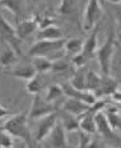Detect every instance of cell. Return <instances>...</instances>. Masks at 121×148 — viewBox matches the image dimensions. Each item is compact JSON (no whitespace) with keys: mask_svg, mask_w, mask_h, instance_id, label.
Segmentation results:
<instances>
[{"mask_svg":"<svg viewBox=\"0 0 121 148\" xmlns=\"http://www.w3.org/2000/svg\"><path fill=\"white\" fill-rule=\"evenodd\" d=\"M96 114L97 112L91 111V107H89V110L80 116L79 118V130L84 132V133L89 134V135L97 134V128H96V120H94Z\"/></svg>","mask_w":121,"mask_h":148,"instance_id":"14","label":"cell"},{"mask_svg":"<svg viewBox=\"0 0 121 148\" xmlns=\"http://www.w3.org/2000/svg\"><path fill=\"white\" fill-rule=\"evenodd\" d=\"M111 97H112V100L115 101V102L121 103V92L120 91H116L115 93H112L111 95Z\"/></svg>","mask_w":121,"mask_h":148,"instance_id":"35","label":"cell"},{"mask_svg":"<svg viewBox=\"0 0 121 148\" xmlns=\"http://www.w3.org/2000/svg\"><path fill=\"white\" fill-rule=\"evenodd\" d=\"M68 65H69V64H68L66 61L61 60V59L55 60L54 64H52V70H54V72H61V70H65V69H66Z\"/></svg>","mask_w":121,"mask_h":148,"instance_id":"32","label":"cell"},{"mask_svg":"<svg viewBox=\"0 0 121 148\" xmlns=\"http://www.w3.org/2000/svg\"><path fill=\"white\" fill-rule=\"evenodd\" d=\"M106 148H116V147H106Z\"/></svg>","mask_w":121,"mask_h":148,"instance_id":"39","label":"cell"},{"mask_svg":"<svg viewBox=\"0 0 121 148\" xmlns=\"http://www.w3.org/2000/svg\"><path fill=\"white\" fill-rule=\"evenodd\" d=\"M5 132H8L12 137L19 138L26 144L32 143L33 137L31 134V129L28 126V111H23L19 114H14L12 118H9L1 126ZM36 143V142H35Z\"/></svg>","mask_w":121,"mask_h":148,"instance_id":"1","label":"cell"},{"mask_svg":"<svg viewBox=\"0 0 121 148\" xmlns=\"http://www.w3.org/2000/svg\"><path fill=\"white\" fill-rule=\"evenodd\" d=\"M42 89V86H41V81H40L38 77H33L32 79H29V81H27L26 83V91L28 92L29 95H40V92H41Z\"/></svg>","mask_w":121,"mask_h":148,"instance_id":"26","label":"cell"},{"mask_svg":"<svg viewBox=\"0 0 121 148\" xmlns=\"http://www.w3.org/2000/svg\"><path fill=\"white\" fill-rule=\"evenodd\" d=\"M33 65V68L36 69L37 74L40 73H47L52 70V64H54V61L51 59H49V58H45V56H36V58H32V63H31Z\"/></svg>","mask_w":121,"mask_h":148,"instance_id":"20","label":"cell"},{"mask_svg":"<svg viewBox=\"0 0 121 148\" xmlns=\"http://www.w3.org/2000/svg\"><path fill=\"white\" fill-rule=\"evenodd\" d=\"M108 3H111V4H120L121 0H107Z\"/></svg>","mask_w":121,"mask_h":148,"instance_id":"37","label":"cell"},{"mask_svg":"<svg viewBox=\"0 0 121 148\" xmlns=\"http://www.w3.org/2000/svg\"><path fill=\"white\" fill-rule=\"evenodd\" d=\"M92 139V135L84 133V132L79 130V144L78 148H87V146L89 144V142Z\"/></svg>","mask_w":121,"mask_h":148,"instance_id":"31","label":"cell"},{"mask_svg":"<svg viewBox=\"0 0 121 148\" xmlns=\"http://www.w3.org/2000/svg\"><path fill=\"white\" fill-rule=\"evenodd\" d=\"M94 120H96V128H97V134H100L102 138L105 139H117L115 130L110 126V123L106 118V114L103 111H98L94 115Z\"/></svg>","mask_w":121,"mask_h":148,"instance_id":"9","label":"cell"},{"mask_svg":"<svg viewBox=\"0 0 121 148\" xmlns=\"http://www.w3.org/2000/svg\"><path fill=\"white\" fill-rule=\"evenodd\" d=\"M18 60H19L18 52L9 44L5 45L3 47V50L0 51V66H3V68L13 66L18 63Z\"/></svg>","mask_w":121,"mask_h":148,"instance_id":"15","label":"cell"},{"mask_svg":"<svg viewBox=\"0 0 121 148\" xmlns=\"http://www.w3.org/2000/svg\"><path fill=\"white\" fill-rule=\"evenodd\" d=\"M9 74L18 79H22V81L27 82V81H29V79H32L33 77H36L37 72L35 68H33L32 64H26V65L17 66V68H14V69H12L10 72H9Z\"/></svg>","mask_w":121,"mask_h":148,"instance_id":"18","label":"cell"},{"mask_svg":"<svg viewBox=\"0 0 121 148\" xmlns=\"http://www.w3.org/2000/svg\"><path fill=\"white\" fill-rule=\"evenodd\" d=\"M70 84L77 89H82V91H87L85 88V74L83 73H77L70 81Z\"/></svg>","mask_w":121,"mask_h":148,"instance_id":"28","label":"cell"},{"mask_svg":"<svg viewBox=\"0 0 121 148\" xmlns=\"http://www.w3.org/2000/svg\"><path fill=\"white\" fill-rule=\"evenodd\" d=\"M54 112H56V107L54 105L47 102L45 98L41 97V95L33 96L32 103H31V107L28 110V119L38 120Z\"/></svg>","mask_w":121,"mask_h":148,"instance_id":"5","label":"cell"},{"mask_svg":"<svg viewBox=\"0 0 121 148\" xmlns=\"http://www.w3.org/2000/svg\"><path fill=\"white\" fill-rule=\"evenodd\" d=\"M113 50H115V33L113 29L111 28L105 42L102 44V46L97 49V52H96V58H97L98 64H100L102 75H110Z\"/></svg>","mask_w":121,"mask_h":148,"instance_id":"3","label":"cell"},{"mask_svg":"<svg viewBox=\"0 0 121 148\" xmlns=\"http://www.w3.org/2000/svg\"><path fill=\"white\" fill-rule=\"evenodd\" d=\"M59 38H63V29L59 28L55 24H50V26L43 27V28L40 29V32L37 33L36 41H40V40H59Z\"/></svg>","mask_w":121,"mask_h":148,"instance_id":"19","label":"cell"},{"mask_svg":"<svg viewBox=\"0 0 121 148\" xmlns=\"http://www.w3.org/2000/svg\"><path fill=\"white\" fill-rule=\"evenodd\" d=\"M101 82H102V75L97 74L96 72H93V70H89V72L85 74V88H87V91L96 93V92L98 91V88H100Z\"/></svg>","mask_w":121,"mask_h":148,"instance_id":"21","label":"cell"},{"mask_svg":"<svg viewBox=\"0 0 121 148\" xmlns=\"http://www.w3.org/2000/svg\"><path fill=\"white\" fill-rule=\"evenodd\" d=\"M105 114H106V118L108 120V123H110L111 128H112L115 132L116 130L121 132V116L119 115V112H117V109L107 106V110L105 111Z\"/></svg>","mask_w":121,"mask_h":148,"instance_id":"23","label":"cell"},{"mask_svg":"<svg viewBox=\"0 0 121 148\" xmlns=\"http://www.w3.org/2000/svg\"><path fill=\"white\" fill-rule=\"evenodd\" d=\"M83 44H84V41H83L82 38H78V37L69 38V40H66V42H65L64 51L66 52V54H70L71 56H74V55L82 52Z\"/></svg>","mask_w":121,"mask_h":148,"instance_id":"22","label":"cell"},{"mask_svg":"<svg viewBox=\"0 0 121 148\" xmlns=\"http://www.w3.org/2000/svg\"><path fill=\"white\" fill-rule=\"evenodd\" d=\"M74 8V0H63L60 8H59V12L60 14H70L73 12Z\"/></svg>","mask_w":121,"mask_h":148,"instance_id":"30","label":"cell"},{"mask_svg":"<svg viewBox=\"0 0 121 148\" xmlns=\"http://www.w3.org/2000/svg\"><path fill=\"white\" fill-rule=\"evenodd\" d=\"M65 42H66V40L64 37L59 40H40V41H36L29 47L28 56H45L50 59L52 54H59L60 51H64Z\"/></svg>","mask_w":121,"mask_h":148,"instance_id":"2","label":"cell"},{"mask_svg":"<svg viewBox=\"0 0 121 148\" xmlns=\"http://www.w3.org/2000/svg\"><path fill=\"white\" fill-rule=\"evenodd\" d=\"M40 23H38V19L35 17V18H28V19H23L21 22H18V24L14 27L15 28V33H17V37L21 40H26L35 33L37 28H38Z\"/></svg>","mask_w":121,"mask_h":148,"instance_id":"11","label":"cell"},{"mask_svg":"<svg viewBox=\"0 0 121 148\" xmlns=\"http://www.w3.org/2000/svg\"><path fill=\"white\" fill-rule=\"evenodd\" d=\"M12 148H28V147H27V144L23 142V143L19 144V146H17V144H15V146H14V147H12Z\"/></svg>","mask_w":121,"mask_h":148,"instance_id":"36","label":"cell"},{"mask_svg":"<svg viewBox=\"0 0 121 148\" xmlns=\"http://www.w3.org/2000/svg\"><path fill=\"white\" fill-rule=\"evenodd\" d=\"M116 91H117V82L113 81L112 78H110V75H102L101 86L94 95L98 98L100 96H111Z\"/></svg>","mask_w":121,"mask_h":148,"instance_id":"16","label":"cell"},{"mask_svg":"<svg viewBox=\"0 0 121 148\" xmlns=\"http://www.w3.org/2000/svg\"><path fill=\"white\" fill-rule=\"evenodd\" d=\"M87 148H103V147H102V144H101L100 140H97V139H94V138H92L91 142H89V144L87 146Z\"/></svg>","mask_w":121,"mask_h":148,"instance_id":"34","label":"cell"},{"mask_svg":"<svg viewBox=\"0 0 121 148\" xmlns=\"http://www.w3.org/2000/svg\"><path fill=\"white\" fill-rule=\"evenodd\" d=\"M7 115H14L13 112H12L9 109H7L5 106H3L1 103H0V118H4V116Z\"/></svg>","mask_w":121,"mask_h":148,"instance_id":"33","label":"cell"},{"mask_svg":"<svg viewBox=\"0 0 121 148\" xmlns=\"http://www.w3.org/2000/svg\"><path fill=\"white\" fill-rule=\"evenodd\" d=\"M0 37H1L3 41H5L7 44H9L15 51L18 52V47H17V42L21 41L17 37L15 33V28L10 26V23L5 19L4 17L0 13Z\"/></svg>","mask_w":121,"mask_h":148,"instance_id":"10","label":"cell"},{"mask_svg":"<svg viewBox=\"0 0 121 148\" xmlns=\"http://www.w3.org/2000/svg\"><path fill=\"white\" fill-rule=\"evenodd\" d=\"M27 147H28V148H37V147H36V144H35V142H32V143L27 144Z\"/></svg>","mask_w":121,"mask_h":148,"instance_id":"38","label":"cell"},{"mask_svg":"<svg viewBox=\"0 0 121 148\" xmlns=\"http://www.w3.org/2000/svg\"><path fill=\"white\" fill-rule=\"evenodd\" d=\"M59 121L61 123V125H63V128L65 129L66 133L79 132V119L77 116H73L61 110V115L59 116Z\"/></svg>","mask_w":121,"mask_h":148,"instance_id":"17","label":"cell"},{"mask_svg":"<svg viewBox=\"0 0 121 148\" xmlns=\"http://www.w3.org/2000/svg\"><path fill=\"white\" fill-rule=\"evenodd\" d=\"M14 146V137H12L8 132L0 128V148H12Z\"/></svg>","mask_w":121,"mask_h":148,"instance_id":"27","label":"cell"},{"mask_svg":"<svg viewBox=\"0 0 121 148\" xmlns=\"http://www.w3.org/2000/svg\"><path fill=\"white\" fill-rule=\"evenodd\" d=\"M98 29H100V24H97L92 31H89L91 33L83 44L82 54H84L89 60H92L93 56H96V52L98 49Z\"/></svg>","mask_w":121,"mask_h":148,"instance_id":"12","label":"cell"},{"mask_svg":"<svg viewBox=\"0 0 121 148\" xmlns=\"http://www.w3.org/2000/svg\"><path fill=\"white\" fill-rule=\"evenodd\" d=\"M61 96H64V89H63V86H59V84H51L50 87L47 88V91H46L45 96H43V98H45L47 102H55L56 100H59Z\"/></svg>","mask_w":121,"mask_h":148,"instance_id":"25","label":"cell"},{"mask_svg":"<svg viewBox=\"0 0 121 148\" xmlns=\"http://www.w3.org/2000/svg\"><path fill=\"white\" fill-rule=\"evenodd\" d=\"M71 63L74 64V66H75L77 69H82V68H84L87 64L89 63V59L85 56L84 54L79 52V54L74 55V56H71Z\"/></svg>","mask_w":121,"mask_h":148,"instance_id":"29","label":"cell"},{"mask_svg":"<svg viewBox=\"0 0 121 148\" xmlns=\"http://www.w3.org/2000/svg\"><path fill=\"white\" fill-rule=\"evenodd\" d=\"M102 17V7L100 0H88L84 14H83V28L87 32L92 31L97 24H100V19Z\"/></svg>","mask_w":121,"mask_h":148,"instance_id":"4","label":"cell"},{"mask_svg":"<svg viewBox=\"0 0 121 148\" xmlns=\"http://www.w3.org/2000/svg\"><path fill=\"white\" fill-rule=\"evenodd\" d=\"M57 121H59V114L57 112L50 114V115L45 116V118L38 119V124H37L35 134H33V140H35L36 143L43 142L49 137V134L52 132V129L55 128V125L57 124Z\"/></svg>","mask_w":121,"mask_h":148,"instance_id":"6","label":"cell"},{"mask_svg":"<svg viewBox=\"0 0 121 148\" xmlns=\"http://www.w3.org/2000/svg\"><path fill=\"white\" fill-rule=\"evenodd\" d=\"M43 142H46L49 148H71L66 138V132L60 121H57L52 132Z\"/></svg>","mask_w":121,"mask_h":148,"instance_id":"7","label":"cell"},{"mask_svg":"<svg viewBox=\"0 0 121 148\" xmlns=\"http://www.w3.org/2000/svg\"><path fill=\"white\" fill-rule=\"evenodd\" d=\"M63 89H64L65 96H68L69 98H74V100H79V101H82V102L89 105V106H92V105L97 101V97L94 96L93 92L77 89V88H74L70 83H65V84H63Z\"/></svg>","mask_w":121,"mask_h":148,"instance_id":"8","label":"cell"},{"mask_svg":"<svg viewBox=\"0 0 121 148\" xmlns=\"http://www.w3.org/2000/svg\"><path fill=\"white\" fill-rule=\"evenodd\" d=\"M0 5L10 10L15 18L19 17L23 10V0H0Z\"/></svg>","mask_w":121,"mask_h":148,"instance_id":"24","label":"cell"},{"mask_svg":"<svg viewBox=\"0 0 121 148\" xmlns=\"http://www.w3.org/2000/svg\"><path fill=\"white\" fill-rule=\"evenodd\" d=\"M100 1H101V3H103V1H105V0H100Z\"/></svg>","mask_w":121,"mask_h":148,"instance_id":"40","label":"cell"},{"mask_svg":"<svg viewBox=\"0 0 121 148\" xmlns=\"http://www.w3.org/2000/svg\"><path fill=\"white\" fill-rule=\"evenodd\" d=\"M89 107H91L89 105L82 102V101L68 97V100L65 101L63 103V106H61V110L70 114V115H73V116H77V118L79 119L83 114H85L87 111L89 110Z\"/></svg>","mask_w":121,"mask_h":148,"instance_id":"13","label":"cell"}]
</instances>
